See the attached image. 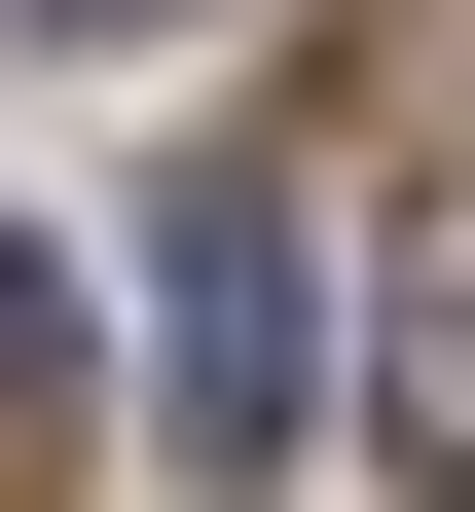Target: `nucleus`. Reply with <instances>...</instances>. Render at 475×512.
<instances>
[{
	"label": "nucleus",
	"mask_w": 475,
	"mask_h": 512,
	"mask_svg": "<svg viewBox=\"0 0 475 512\" xmlns=\"http://www.w3.org/2000/svg\"><path fill=\"white\" fill-rule=\"evenodd\" d=\"M293 403H329V256H293V183H183V220H147V439L256 512Z\"/></svg>",
	"instance_id": "nucleus-1"
},
{
	"label": "nucleus",
	"mask_w": 475,
	"mask_h": 512,
	"mask_svg": "<svg viewBox=\"0 0 475 512\" xmlns=\"http://www.w3.org/2000/svg\"><path fill=\"white\" fill-rule=\"evenodd\" d=\"M366 403H402V439L475 476V220H402V330H366Z\"/></svg>",
	"instance_id": "nucleus-2"
},
{
	"label": "nucleus",
	"mask_w": 475,
	"mask_h": 512,
	"mask_svg": "<svg viewBox=\"0 0 475 512\" xmlns=\"http://www.w3.org/2000/svg\"><path fill=\"white\" fill-rule=\"evenodd\" d=\"M37 366H74V293H37V220H0V439H37Z\"/></svg>",
	"instance_id": "nucleus-3"
},
{
	"label": "nucleus",
	"mask_w": 475,
	"mask_h": 512,
	"mask_svg": "<svg viewBox=\"0 0 475 512\" xmlns=\"http://www.w3.org/2000/svg\"><path fill=\"white\" fill-rule=\"evenodd\" d=\"M37 37H147V0H37Z\"/></svg>",
	"instance_id": "nucleus-4"
}]
</instances>
